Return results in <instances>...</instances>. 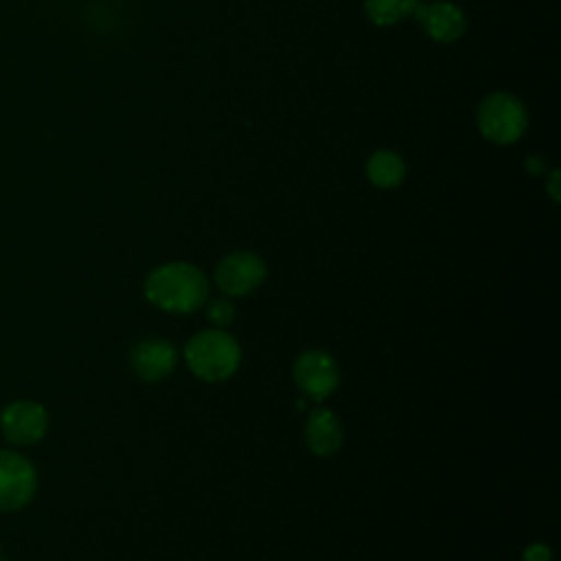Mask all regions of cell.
Wrapping results in <instances>:
<instances>
[{
	"instance_id": "obj_1",
	"label": "cell",
	"mask_w": 561,
	"mask_h": 561,
	"mask_svg": "<svg viewBox=\"0 0 561 561\" xmlns=\"http://www.w3.org/2000/svg\"><path fill=\"white\" fill-rule=\"evenodd\" d=\"M145 296L162 311L191 313L206 302L208 280L204 272L191 263H167L147 276Z\"/></svg>"
},
{
	"instance_id": "obj_2",
	"label": "cell",
	"mask_w": 561,
	"mask_h": 561,
	"mask_svg": "<svg viewBox=\"0 0 561 561\" xmlns=\"http://www.w3.org/2000/svg\"><path fill=\"white\" fill-rule=\"evenodd\" d=\"M184 359L195 377L204 381H224L239 368L241 348L228 331L208 329L186 342Z\"/></svg>"
},
{
	"instance_id": "obj_6",
	"label": "cell",
	"mask_w": 561,
	"mask_h": 561,
	"mask_svg": "<svg viewBox=\"0 0 561 561\" xmlns=\"http://www.w3.org/2000/svg\"><path fill=\"white\" fill-rule=\"evenodd\" d=\"M296 386L311 399H327L340 381V370L335 359L324 351H305L294 364Z\"/></svg>"
},
{
	"instance_id": "obj_13",
	"label": "cell",
	"mask_w": 561,
	"mask_h": 561,
	"mask_svg": "<svg viewBox=\"0 0 561 561\" xmlns=\"http://www.w3.org/2000/svg\"><path fill=\"white\" fill-rule=\"evenodd\" d=\"M206 316H208V320H210L217 329H224V327L232 324L237 311H234V305H232L230 300L217 298V300H210V302H208Z\"/></svg>"
},
{
	"instance_id": "obj_5",
	"label": "cell",
	"mask_w": 561,
	"mask_h": 561,
	"mask_svg": "<svg viewBox=\"0 0 561 561\" xmlns=\"http://www.w3.org/2000/svg\"><path fill=\"white\" fill-rule=\"evenodd\" d=\"M265 278V263L248 250L224 256L215 270L217 287L228 296L252 294Z\"/></svg>"
},
{
	"instance_id": "obj_8",
	"label": "cell",
	"mask_w": 561,
	"mask_h": 561,
	"mask_svg": "<svg viewBox=\"0 0 561 561\" xmlns=\"http://www.w3.org/2000/svg\"><path fill=\"white\" fill-rule=\"evenodd\" d=\"M414 15L419 20V24L423 26V31L440 44H449L462 37L465 28H467V18L462 13L460 7L447 2V0H436V2H427V4H416Z\"/></svg>"
},
{
	"instance_id": "obj_12",
	"label": "cell",
	"mask_w": 561,
	"mask_h": 561,
	"mask_svg": "<svg viewBox=\"0 0 561 561\" xmlns=\"http://www.w3.org/2000/svg\"><path fill=\"white\" fill-rule=\"evenodd\" d=\"M419 0H364L368 20L377 26H392L414 13Z\"/></svg>"
},
{
	"instance_id": "obj_14",
	"label": "cell",
	"mask_w": 561,
	"mask_h": 561,
	"mask_svg": "<svg viewBox=\"0 0 561 561\" xmlns=\"http://www.w3.org/2000/svg\"><path fill=\"white\" fill-rule=\"evenodd\" d=\"M522 561H550V548L546 543H533L524 550Z\"/></svg>"
},
{
	"instance_id": "obj_4",
	"label": "cell",
	"mask_w": 561,
	"mask_h": 561,
	"mask_svg": "<svg viewBox=\"0 0 561 561\" xmlns=\"http://www.w3.org/2000/svg\"><path fill=\"white\" fill-rule=\"evenodd\" d=\"M37 491V471L18 451L0 449V511L26 506Z\"/></svg>"
},
{
	"instance_id": "obj_11",
	"label": "cell",
	"mask_w": 561,
	"mask_h": 561,
	"mask_svg": "<svg viewBox=\"0 0 561 561\" xmlns=\"http://www.w3.org/2000/svg\"><path fill=\"white\" fill-rule=\"evenodd\" d=\"M366 178L377 188H394L405 178V162L399 153L390 149H379L366 162Z\"/></svg>"
},
{
	"instance_id": "obj_7",
	"label": "cell",
	"mask_w": 561,
	"mask_h": 561,
	"mask_svg": "<svg viewBox=\"0 0 561 561\" xmlns=\"http://www.w3.org/2000/svg\"><path fill=\"white\" fill-rule=\"evenodd\" d=\"M2 434L13 445H33L37 443L48 430V414L44 405L20 399L7 405L0 414Z\"/></svg>"
},
{
	"instance_id": "obj_9",
	"label": "cell",
	"mask_w": 561,
	"mask_h": 561,
	"mask_svg": "<svg viewBox=\"0 0 561 561\" xmlns=\"http://www.w3.org/2000/svg\"><path fill=\"white\" fill-rule=\"evenodd\" d=\"M178 362V351L167 340H142L131 351V368L145 381L164 379Z\"/></svg>"
},
{
	"instance_id": "obj_3",
	"label": "cell",
	"mask_w": 561,
	"mask_h": 561,
	"mask_svg": "<svg viewBox=\"0 0 561 561\" xmlns=\"http://www.w3.org/2000/svg\"><path fill=\"white\" fill-rule=\"evenodd\" d=\"M528 125L524 103L508 92H493L478 107V129L495 145H513L522 138Z\"/></svg>"
},
{
	"instance_id": "obj_10",
	"label": "cell",
	"mask_w": 561,
	"mask_h": 561,
	"mask_svg": "<svg viewBox=\"0 0 561 561\" xmlns=\"http://www.w3.org/2000/svg\"><path fill=\"white\" fill-rule=\"evenodd\" d=\"M344 438L342 423L331 410H313L305 423V440L316 456H331Z\"/></svg>"
}]
</instances>
